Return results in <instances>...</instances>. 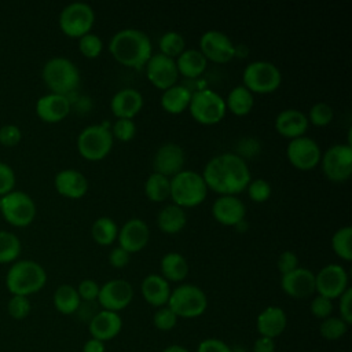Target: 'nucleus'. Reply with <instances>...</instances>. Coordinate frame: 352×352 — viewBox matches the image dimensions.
Wrapping results in <instances>:
<instances>
[{"label": "nucleus", "mask_w": 352, "mask_h": 352, "mask_svg": "<svg viewBox=\"0 0 352 352\" xmlns=\"http://www.w3.org/2000/svg\"><path fill=\"white\" fill-rule=\"evenodd\" d=\"M21 253L19 238L10 231L0 230V263H12Z\"/></svg>", "instance_id": "58836bf2"}, {"label": "nucleus", "mask_w": 352, "mask_h": 352, "mask_svg": "<svg viewBox=\"0 0 352 352\" xmlns=\"http://www.w3.org/2000/svg\"><path fill=\"white\" fill-rule=\"evenodd\" d=\"M280 287L285 294L293 298H307L315 293V274L304 267L282 275Z\"/></svg>", "instance_id": "412c9836"}, {"label": "nucleus", "mask_w": 352, "mask_h": 352, "mask_svg": "<svg viewBox=\"0 0 352 352\" xmlns=\"http://www.w3.org/2000/svg\"><path fill=\"white\" fill-rule=\"evenodd\" d=\"M82 352H104V342L96 338H89L82 346Z\"/></svg>", "instance_id": "13d9d810"}, {"label": "nucleus", "mask_w": 352, "mask_h": 352, "mask_svg": "<svg viewBox=\"0 0 352 352\" xmlns=\"http://www.w3.org/2000/svg\"><path fill=\"white\" fill-rule=\"evenodd\" d=\"M309 309H311V314L318 318V319H326L329 316H331V312H333V301L323 297V296H316L312 301H311V305H309Z\"/></svg>", "instance_id": "09e8293b"}, {"label": "nucleus", "mask_w": 352, "mask_h": 352, "mask_svg": "<svg viewBox=\"0 0 352 352\" xmlns=\"http://www.w3.org/2000/svg\"><path fill=\"white\" fill-rule=\"evenodd\" d=\"M113 139H117L120 142H129L136 135V125L133 120L128 118H117L110 128Z\"/></svg>", "instance_id": "a18cd8bd"}, {"label": "nucleus", "mask_w": 352, "mask_h": 352, "mask_svg": "<svg viewBox=\"0 0 352 352\" xmlns=\"http://www.w3.org/2000/svg\"><path fill=\"white\" fill-rule=\"evenodd\" d=\"M201 175L208 190L219 195H238L246 190L252 180L245 158L234 153L214 155L208 161Z\"/></svg>", "instance_id": "f257e3e1"}, {"label": "nucleus", "mask_w": 352, "mask_h": 352, "mask_svg": "<svg viewBox=\"0 0 352 352\" xmlns=\"http://www.w3.org/2000/svg\"><path fill=\"white\" fill-rule=\"evenodd\" d=\"M143 69L150 84L161 91H165L177 84L179 72L176 62L169 56H165L160 52L153 54Z\"/></svg>", "instance_id": "dca6fc26"}, {"label": "nucleus", "mask_w": 352, "mask_h": 352, "mask_svg": "<svg viewBox=\"0 0 352 352\" xmlns=\"http://www.w3.org/2000/svg\"><path fill=\"white\" fill-rule=\"evenodd\" d=\"M7 311L8 315L12 319L22 320L29 316L32 311V304L29 297L26 296H11V298L7 302Z\"/></svg>", "instance_id": "37998d69"}, {"label": "nucleus", "mask_w": 352, "mask_h": 352, "mask_svg": "<svg viewBox=\"0 0 352 352\" xmlns=\"http://www.w3.org/2000/svg\"><path fill=\"white\" fill-rule=\"evenodd\" d=\"M191 91L180 84H175L170 88L162 91L160 104L164 111L169 114H182L188 109L191 100Z\"/></svg>", "instance_id": "c85d7f7f"}, {"label": "nucleus", "mask_w": 352, "mask_h": 352, "mask_svg": "<svg viewBox=\"0 0 352 352\" xmlns=\"http://www.w3.org/2000/svg\"><path fill=\"white\" fill-rule=\"evenodd\" d=\"M76 289L81 301H96L100 286L94 279H82Z\"/></svg>", "instance_id": "3c124183"}, {"label": "nucleus", "mask_w": 352, "mask_h": 352, "mask_svg": "<svg viewBox=\"0 0 352 352\" xmlns=\"http://www.w3.org/2000/svg\"><path fill=\"white\" fill-rule=\"evenodd\" d=\"M338 311L340 316L348 326L352 323V289L348 287L338 297Z\"/></svg>", "instance_id": "603ef678"}, {"label": "nucleus", "mask_w": 352, "mask_h": 352, "mask_svg": "<svg viewBox=\"0 0 352 352\" xmlns=\"http://www.w3.org/2000/svg\"><path fill=\"white\" fill-rule=\"evenodd\" d=\"M331 249L337 257L344 261L352 260V227L344 226L331 235Z\"/></svg>", "instance_id": "e433bc0d"}, {"label": "nucleus", "mask_w": 352, "mask_h": 352, "mask_svg": "<svg viewBox=\"0 0 352 352\" xmlns=\"http://www.w3.org/2000/svg\"><path fill=\"white\" fill-rule=\"evenodd\" d=\"M253 352H275V340L260 336L253 344Z\"/></svg>", "instance_id": "4d7b16f0"}, {"label": "nucleus", "mask_w": 352, "mask_h": 352, "mask_svg": "<svg viewBox=\"0 0 352 352\" xmlns=\"http://www.w3.org/2000/svg\"><path fill=\"white\" fill-rule=\"evenodd\" d=\"M323 175L334 183L346 182L352 175V147L349 143L330 146L320 157Z\"/></svg>", "instance_id": "f8f14e48"}, {"label": "nucleus", "mask_w": 352, "mask_h": 352, "mask_svg": "<svg viewBox=\"0 0 352 352\" xmlns=\"http://www.w3.org/2000/svg\"><path fill=\"white\" fill-rule=\"evenodd\" d=\"M287 324V316L286 312L280 307L270 305L265 309H263L256 320L257 331L261 337H268L275 340L279 337Z\"/></svg>", "instance_id": "bb28decb"}, {"label": "nucleus", "mask_w": 352, "mask_h": 352, "mask_svg": "<svg viewBox=\"0 0 352 352\" xmlns=\"http://www.w3.org/2000/svg\"><path fill=\"white\" fill-rule=\"evenodd\" d=\"M54 186L58 194L70 199L82 198L88 191V180L77 169H62L55 175Z\"/></svg>", "instance_id": "5701e85b"}, {"label": "nucleus", "mask_w": 352, "mask_h": 352, "mask_svg": "<svg viewBox=\"0 0 352 352\" xmlns=\"http://www.w3.org/2000/svg\"><path fill=\"white\" fill-rule=\"evenodd\" d=\"M47 283V272L33 260L15 261L7 271L6 286L12 296H26L40 292Z\"/></svg>", "instance_id": "7ed1b4c3"}, {"label": "nucleus", "mask_w": 352, "mask_h": 352, "mask_svg": "<svg viewBox=\"0 0 352 352\" xmlns=\"http://www.w3.org/2000/svg\"><path fill=\"white\" fill-rule=\"evenodd\" d=\"M348 287V274L340 264H327L315 274V292L331 301L338 298Z\"/></svg>", "instance_id": "2eb2a0df"}, {"label": "nucleus", "mask_w": 352, "mask_h": 352, "mask_svg": "<svg viewBox=\"0 0 352 352\" xmlns=\"http://www.w3.org/2000/svg\"><path fill=\"white\" fill-rule=\"evenodd\" d=\"M334 117L333 107L329 103L324 102H318L311 106L308 111V122L315 125V126H327Z\"/></svg>", "instance_id": "a19ab883"}, {"label": "nucleus", "mask_w": 352, "mask_h": 352, "mask_svg": "<svg viewBox=\"0 0 352 352\" xmlns=\"http://www.w3.org/2000/svg\"><path fill=\"white\" fill-rule=\"evenodd\" d=\"M186 162V153L177 143H164L157 148L153 157V169L166 177H172L183 170Z\"/></svg>", "instance_id": "a211bd4d"}, {"label": "nucleus", "mask_w": 352, "mask_h": 352, "mask_svg": "<svg viewBox=\"0 0 352 352\" xmlns=\"http://www.w3.org/2000/svg\"><path fill=\"white\" fill-rule=\"evenodd\" d=\"M175 62H176L179 76H183L187 78L199 77L208 66V60L205 59V56L199 52V50H194V48L184 50L175 59Z\"/></svg>", "instance_id": "7c9ffc66"}, {"label": "nucleus", "mask_w": 352, "mask_h": 352, "mask_svg": "<svg viewBox=\"0 0 352 352\" xmlns=\"http://www.w3.org/2000/svg\"><path fill=\"white\" fill-rule=\"evenodd\" d=\"M246 206L236 195H219L212 204V216L221 226L235 227L245 220Z\"/></svg>", "instance_id": "aec40b11"}, {"label": "nucleus", "mask_w": 352, "mask_h": 352, "mask_svg": "<svg viewBox=\"0 0 352 352\" xmlns=\"http://www.w3.org/2000/svg\"><path fill=\"white\" fill-rule=\"evenodd\" d=\"M177 318L192 319L201 316L208 308L205 292L192 283H182L170 290L166 304Z\"/></svg>", "instance_id": "423d86ee"}, {"label": "nucleus", "mask_w": 352, "mask_h": 352, "mask_svg": "<svg viewBox=\"0 0 352 352\" xmlns=\"http://www.w3.org/2000/svg\"><path fill=\"white\" fill-rule=\"evenodd\" d=\"M109 52L120 65L140 70L153 55V45L143 30L126 28L111 36Z\"/></svg>", "instance_id": "f03ea898"}, {"label": "nucleus", "mask_w": 352, "mask_h": 352, "mask_svg": "<svg viewBox=\"0 0 352 352\" xmlns=\"http://www.w3.org/2000/svg\"><path fill=\"white\" fill-rule=\"evenodd\" d=\"M348 330V324L338 316H329L319 324L320 336L327 341L340 340Z\"/></svg>", "instance_id": "ea45409f"}, {"label": "nucleus", "mask_w": 352, "mask_h": 352, "mask_svg": "<svg viewBox=\"0 0 352 352\" xmlns=\"http://www.w3.org/2000/svg\"><path fill=\"white\" fill-rule=\"evenodd\" d=\"M15 182H16V177H15L14 169L8 164L0 161V197L14 190Z\"/></svg>", "instance_id": "8fccbe9b"}, {"label": "nucleus", "mask_w": 352, "mask_h": 352, "mask_svg": "<svg viewBox=\"0 0 352 352\" xmlns=\"http://www.w3.org/2000/svg\"><path fill=\"white\" fill-rule=\"evenodd\" d=\"M0 212L14 227H26L36 217V204L25 191L12 190L0 197Z\"/></svg>", "instance_id": "9b49d317"}, {"label": "nucleus", "mask_w": 352, "mask_h": 352, "mask_svg": "<svg viewBox=\"0 0 352 352\" xmlns=\"http://www.w3.org/2000/svg\"><path fill=\"white\" fill-rule=\"evenodd\" d=\"M44 84L52 94L67 96L80 84V72L77 66L65 56L48 59L41 70Z\"/></svg>", "instance_id": "39448f33"}, {"label": "nucleus", "mask_w": 352, "mask_h": 352, "mask_svg": "<svg viewBox=\"0 0 352 352\" xmlns=\"http://www.w3.org/2000/svg\"><path fill=\"white\" fill-rule=\"evenodd\" d=\"M208 187L201 173L183 169L170 177V199L175 205L187 209L201 205L208 197Z\"/></svg>", "instance_id": "20e7f679"}, {"label": "nucleus", "mask_w": 352, "mask_h": 352, "mask_svg": "<svg viewBox=\"0 0 352 352\" xmlns=\"http://www.w3.org/2000/svg\"><path fill=\"white\" fill-rule=\"evenodd\" d=\"M286 157L289 162L298 170L315 169L322 157V150L316 140L308 136L292 139L286 147Z\"/></svg>", "instance_id": "4468645a"}, {"label": "nucleus", "mask_w": 352, "mask_h": 352, "mask_svg": "<svg viewBox=\"0 0 352 352\" xmlns=\"http://www.w3.org/2000/svg\"><path fill=\"white\" fill-rule=\"evenodd\" d=\"M150 239V228L142 219L133 217L126 220L118 228V246L125 249L129 254L138 253L146 248Z\"/></svg>", "instance_id": "6ab92c4d"}, {"label": "nucleus", "mask_w": 352, "mask_h": 352, "mask_svg": "<svg viewBox=\"0 0 352 352\" xmlns=\"http://www.w3.org/2000/svg\"><path fill=\"white\" fill-rule=\"evenodd\" d=\"M133 298V287L125 279H110L99 289V305L111 312H120L126 308Z\"/></svg>", "instance_id": "f3484780"}, {"label": "nucleus", "mask_w": 352, "mask_h": 352, "mask_svg": "<svg viewBox=\"0 0 352 352\" xmlns=\"http://www.w3.org/2000/svg\"><path fill=\"white\" fill-rule=\"evenodd\" d=\"M224 102L227 111H231L236 117H243L253 110L254 95L241 84L228 92Z\"/></svg>", "instance_id": "473e14b6"}, {"label": "nucleus", "mask_w": 352, "mask_h": 352, "mask_svg": "<svg viewBox=\"0 0 352 352\" xmlns=\"http://www.w3.org/2000/svg\"><path fill=\"white\" fill-rule=\"evenodd\" d=\"M187 110L201 125H216L227 113L224 98L210 88H202L192 92Z\"/></svg>", "instance_id": "6e6552de"}, {"label": "nucleus", "mask_w": 352, "mask_h": 352, "mask_svg": "<svg viewBox=\"0 0 352 352\" xmlns=\"http://www.w3.org/2000/svg\"><path fill=\"white\" fill-rule=\"evenodd\" d=\"M140 292L146 302L153 307L161 308L168 304L170 296V286L166 279L160 274H148L140 285Z\"/></svg>", "instance_id": "cd10ccee"}, {"label": "nucleus", "mask_w": 352, "mask_h": 352, "mask_svg": "<svg viewBox=\"0 0 352 352\" xmlns=\"http://www.w3.org/2000/svg\"><path fill=\"white\" fill-rule=\"evenodd\" d=\"M158 47L160 54L176 59L186 50V40L179 32L168 30L160 37Z\"/></svg>", "instance_id": "4c0bfd02"}, {"label": "nucleus", "mask_w": 352, "mask_h": 352, "mask_svg": "<svg viewBox=\"0 0 352 352\" xmlns=\"http://www.w3.org/2000/svg\"><path fill=\"white\" fill-rule=\"evenodd\" d=\"M122 329V319L118 312H111L106 309L98 311L88 323V330L92 338L99 341L113 340L120 334Z\"/></svg>", "instance_id": "393cba45"}, {"label": "nucleus", "mask_w": 352, "mask_h": 352, "mask_svg": "<svg viewBox=\"0 0 352 352\" xmlns=\"http://www.w3.org/2000/svg\"><path fill=\"white\" fill-rule=\"evenodd\" d=\"M308 118L307 114L297 109H285L278 113L275 118V129L276 132L287 139H296L304 136L308 129Z\"/></svg>", "instance_id": "a878e982"}, {"label": "nucleus", "mask_w": 352, "mask_h": 352, "mask_svg": "<svg viewBox=\"0 0 352 352\" xmlns=\"http://www.w3.org/2000/svg\"><path fill=\"white\" fill-rule=\"evenodd\" d=\"M197 352H232V349L219 338H206L199 342Z\"/></svg>", "instance_id": "5fc2aeb1"}, {"label": "nucleus", "mask_w": 352, "mask_h": 352, "mask_svg": "<svg viewBox=\"0 0 352 352\" xmlns=\"http://www.w3.org/2000/svg\"><path fill=\"white\" fill-rule=\"evenodd\" d=\"M248 195L253 202L257 204H263L265 201L270 199L271 194H272V188L271 184L264 180V179H253L249 182L248 187H246Z\"/></svg>", "instance_id": "c03bdc74"}, {"label": "nucleus", "mask_w": 352, "mask_h": 352, "mask_svg": "<svg viewBox=\"0 0 352 352\" xmlns=\"http://www.w3.org/2000/svg\"><path fill=\"white\" fill-rule=\"evenodd\" d=\"M162 352H188L187 351V348H184V346H182V345H169V346H166Z\"/></svg>", "instance_id": "bf43d9fd"}, {"label": "nucleus", "mask_w": 352, "mask_h": 352, "mask_svg": "<svg viewBox=\"0 0 352 352\" xmlns=\"http://www.w3.org/2000/svg\"><path fill=\"white\" fill-rule=\"evenodd\" d=\"M144 194L151 202H164L170 197V179L160 173H150L144 183Z\"/></svg>", "instance_id": "c9c22d12"}, {"label": "nucleus", "mask_w": 352, "mask_h": 352, "mask_svg": "<svg viewBox=\"0 0 352 352\" xmlns=\"http://www.w3.org/2000/svg\"><path fill=\"white\" fill-rule=\"evenodd\" d=\"M72 110L70 99L65 95L45 94L36 102V114L44 122L55 124L65 120Z\"/></svg>", "instance_id": "4be33fe9"}, {"label": "nucleus", "mask_w": 352, "mask_h": 352, "mask_svg": "<svg viewBox=\"0 0 352 352\" xmlns=\"http://www.w3.org/2000/svg\"><path fill=\"white\" fill-rule=\"evenodd\" d=\"M160 275L168 282H182L187 278L190 271L187 258L177 252H169L164 254L160 261Z\"/></svg>", "instance_id": "2f4dec72"}, {"label": "nucleus", "mask_w": 352, "mask_h": 352, "mask_svg": "<svg viewBox=\"0 0 352 352\" xmlns=\"http://www.w3.org/2000/svg\"><path fill=\"white\" fill-rule=\"evenodd\" d=\"M94 22L95 11L84 1L70 3L59 14V28L65 36L72 38H80L89 33Z\"/></svg>", "instance_id": "9d476101"}, {"label": "nucleus", "mask_w": 352, "mask_h": 352, "mask_svg": "<svg viewBox=\"0 0 352 352\" xmlns=\"http://www.w3.org/2000/svg\"><path fill=\"white\" fill-rule=\"evenodd\" d=\"M78 50L85 58L95 59L103 50V41L98 34L89 32L78 38Z\"/></svg>", "instance_id": "79ce46f5"}, {"label": "nucleus", "mask_w": 352, "mask_h": 352, "mask_svg": "<svg viewBox=\"0 0 352 352\" xmlns=\"http://www.w3.org/2000/svg\"><path fill=\"white\" fill-rule=\"evenodd\" d=\"M22 139V131L15 124H7L0 126V144L6 147L16 146Z\"/></svg>", "instance_id": "de8ad7c7"}, {"label": "nucleus", "mask_w": 352, "mask_h": 352, "mask_svg": "<svg viewBox=\"0 0 352 352\" xmlns=\"http://www.w3.org/2000/svg\"><path fill=\"white\" fill-rule=\"evenodd\" d=\"M153 323L154 326L158 329V330H162V331H168V330H172L176 323H177V316L175 315V312L168 307H161L158 308L155 312H154V316H153Z\"/></svg>", "instance_id": "49530a36"}, {"label": "nucleus", "mask_w": 352, "mask_h": 352, "mask_svg": "<svg viewBox=\"0 0 352 352\" xmlns=\"http://www.w3.org/2000/svg\"><path fill=\"white\" fill-rule=\"evenodd\" d=\"M187 224L186 210L175 204L165 205L157 214V226L164 234H177Z\"/></svg>", "instance_id": "c756f323"}, {"label": "nucleus", "mask_w": 352, "mask_h": 352, "mask_svg": "<svg viewBox=\"0 0 352 352\" xmlns=\"http://www.w3.org/2000/svg\"><path fill=\"white\" fill-rule=\"evenodd\" d=\"M113 142L114 139L107 125H88L77 136V151L87 161H100L110 154Z\"/></svg>", "instance_id": "1a4fd4ad"}, {"label": "nucleus", "mask_w": 352, "mask_h": 352, "mask_svg": "<svg viewBox=\"0 0 352 352\" xmlns=\"http://www.w3.org/2000/svg\"><path fill=\"white\" fill-rule=\"evenodd\" d=\"M276 267H278L280 275L289 274L298 267V257L292 250H285L279 254V257L276 260Z\"/></svg>", "instance_id": "864d4df0"}, {"label": "nucleus", "mask_w": 352, "mask_h": 352, "mask_svg": "<svg viewBox=\"0 0 352 352\" xmlns=\"http://www.w3.org/2000/svg\"><path fill=\"white\" fill-rule=\"evenodd\" d=\"M129 260H131V254L125 249H122L120 246L113 248L110 250V253H109V263L114 268H124V267H126L129 264Z\"/></svg>", "instance_id": "6e6d98bb"}, {"label": "nucleus", "mask_w": 352, "mask_h": 352, "mask_svg": "<svg viewBox=\"0 0 352 352\" xmlns=\"http://www.w3.org/2000/svg\"><path fill=\"white\" fill-rule=\"evenodd\" d=\"M143 103V95L138 89L122 88L110 99V110L116 118L133 120V117L142 110Z\"/></svg>", "instance_id": "b1692460"}, {"label": "nucleus", "mask_w": 352, "mask_h": 352, "mask_svg": "<svg viewBox=\"0 0 352 352\" xmlns=\"http://www.w3.org/2000/svg\"><path fill=\"white\" fill-rule=\"evenodd\" d=\"M199 52L213 63H228L236 54L231 38L216 29L206 30L199 38Z\"/></svg>", "instance_id": "ddd939ff"}, {"label": "nucleus", "mask_w": 352, "mask_h": 352, "mask_svg": "<svg viewBox=\"0 0 352 352\" xmlns=\"http://www.w3.org/2000/svg\"><path fill=\"white\" fill-rule=\"evenodd\" d=\"M91 235L98 245L110 246L118 236V226L111 217H98L91 227Z\"/></svg>", "instance_id": "f704fd0d"}, {"label": "nucleus", "mask_w": 352, "mask_h": 352, "mask_svg": "<svg viewBox=\"0 0 352 352\" xmlns=\"http://www.w3.org/2000/svg\"><path fill=\"white\" fill-rule=\"evenodd\" d=\"M81 304V298L77 293V289L72 285H60L54 292V307L58 312L63 315L76 314Z\"/></svg>", "instance_id": "72a5a7b5"}, {"label": "nucleus", "mask_w": 352, "mask_h": 352, "mask_svg": "<svg viewBox=\"0 0 352 352\" xmlns=\"http://www.w3.org/2000/svg\"><path fill=\"white\" fill-rule=\"evenodd\" d=\"M282 82V73L272 62L253 60L242 72V85L253 95L272 94Z\"/></svg>", "instance_id": "0eeeda50"}]
</instances>
